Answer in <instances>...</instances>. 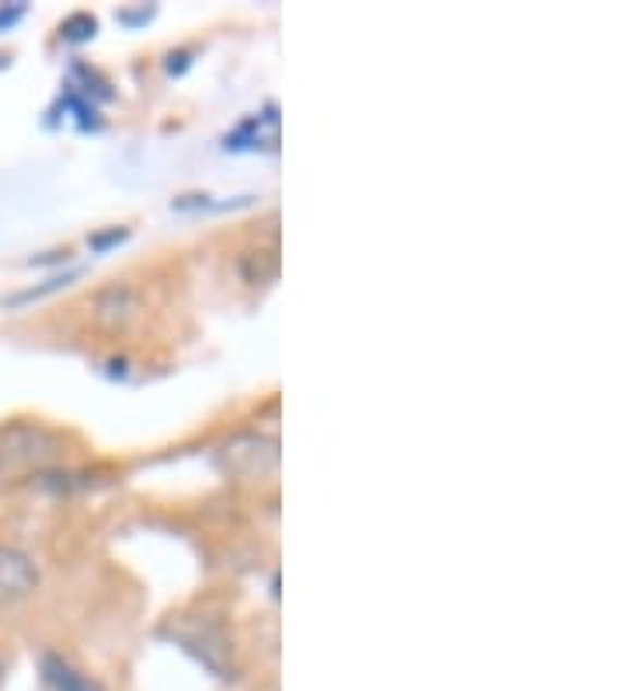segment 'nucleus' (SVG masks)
Instances as JSON below:
<instances>
[{"label":"nucleus","mask_w":627,"mask_h":691,"mask_svg":"<svg viewBox=\"0 0 627 691\" xmlns=\"http://www.w3.org/2000/svg\"><path fill=\"white\" fill-rule=\"evenodd\" d=\"M67 454V440L43 422H8L0 427V461L22 468H43Z\"/></svg>","instance_id":"1"},{"label":"nucleus","mask_w":627,"mask_h":691,"mask_svg":"<svg viewBox=\"0 0 627 691\" xmlns=\"http://www.w3.org/2000/svg\"><path fill=\"white\" fill-rule=\"evenodd\" d=\"M217 457H220V468L238 478H268L279 472V444L255 433L227 440L217 451Z\"/></svg>","instance_id":"2"},{"label":"nucleus","mask_w":627,"mask_h":691,"mask_svg":"<svg viewBox=\"0 0 627 691\" xmlns=\"http://www.w3.org/2000/svg\"><path fill=\"white\" fill-rule=\"evenodd\" d=\"M39 565L28 552L14 545H0V608L17 605V600H28L39 591Z\"/></svg>","instance_id":"3"},{"label":"nucleus","mask_w":627,"mask_h":691,"mask_svg":"<svg viewBox=\"0 0 627 691\" xmlns=\"http://www.w3.org/2000/svg\"><path fill=\"white\" fill-rule=\"evenodd\" d=\"M140 314V297L130 283H109L92 300V318L101 329H125Z\"/></svg>","instance_id":"4"},{"label":"nucleus","mask_w":627,"mask_h":691,"mask_svg":"<svg viewBox=\"0 0 627 691\" xmlns=\"http://www.w3.org/2000/svg\"><path fill=\"white\" fill-rule=\"evenodd\" d=\"M39 670H43V684L49 691H101L98 681L81 675L74 664H67L63 657H57V653H46Z\"/></svg>","instance_id":"5"},{"label":"nucleus","mask_w":627,"mask_h":691,"mask_svg":"<svg viewBox=\"0 0 627 691\" xmlns=\"http://www.w3.org/2000/svg\"><path fill=\"white\" fill-rule=\"evenodd\" d=\"M81 273L74 270V273H63V276H52V279H46L43 287H32V290H25V294H14L8 305L11 308H17V305H25V300H39V297H46V294H52V290H63V287H70V283H74Z\"/></svg>","instance_id":"6"},{"label":"nucleus","mask_w":627,"mask_h":691,"mask_svg":"<svg viewBox=\"0 0 627 691\" xmlns=\"http://www.w3.org/2000/svg\"><path fill=\"white\" fill-rule=\"evenodd\" d=\"M95 32H98V22H95V17H87V14H74V17H67V22H63V39H70V43L92 39Z\"/></svg>","instance_id":"7"},{"label":"nucleus","mask_w":627,"mask_h":691,"mask_svg":"<svg viewBox=\"0 0 627 691\" xmlns=\"http://www.w3.org/2000/svg\"><path fill=\"white\" fill-rule=\"evenodd\" d=\"M125 235H130V230H125V227H116V230H109V235H95V238H92V248L116 245V241H122Z\"/></svg>","instance_id":"8"},{"label":"nucleus","mask_w":627,"mask_h":691,"mask_svg":"<svg viewBox=\"0 0 627 691\" xmlns=\"http://www.w3.org/2000/svg\"><path fill=\"white\" fill-rule=\"evenodd\" d=\"M0 684H4V660H0Z\"/></svg>","instance_id":"9"}]
</instances>
